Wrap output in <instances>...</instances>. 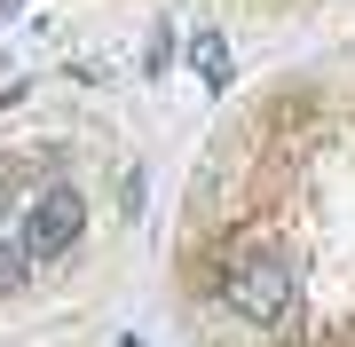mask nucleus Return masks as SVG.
Here are the masks:
<instances>
[{"mask_svg":"<svg viewBox=\"0 0 355 347\" xmlns=\"http://www.w3.org/2000/svg\"><path fill=\"white\" fill-rule=\"evenodd\" d=\"M0 221H8V181H0Z\"/></svg>","mask_w":355,"mask_h":347,"instance_id":"nucleus-3","label":"nucleus"},{"mask_svg":"<svg viewBox=\"0 0 355 347\" xmlns=\"http://www.w3.org/2000/svg\"><path fill=\"white\" fill-rule=\"evenodd\" d=\"M8 244L24 253V269H55V260L79 244V229H87V197H79L71 174H40L32 197H8Z\"/></svg>","mask_w":355,"mask_h":347,"instance_id":"nucleus-2","label":"nucleus"},{"mask_svg":"<svg viewBox=\"0 0 355 347\" xmlns=\"http://www.w3.org/2000/svg\"><path fill=\"white\" fill-rule=\"evenodd\" d=\"M182 323L198 347H355V48L221 118L182 197Z\"/></svg>","mask_w":355,"mask_h":347,"instance_id":"nucleus-1","label":"nucleus"}]
</instances>
